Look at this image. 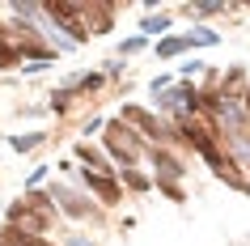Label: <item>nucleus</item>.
I'll list each match as a JSON object with an SVG mask.
<instances>
[{"label": "nucleus", "instance_id": "obj_10", "mask_svg": "<svg viewBox=\"0 0 250 246\" xmlns=\"http://www.w3.org/2000/svg\"><path fill=\"white\" fill-rule=\"evenodd\" d=\"M39 140H42L39 132H30V136H13V140H9V144H13L17 153H26V149H34V144H39Z\"/></svg>", "mask_w": 250, "mask_h": 246}, {"label": "nucleus", "instance_id": "obj_3", "mask_svg": "<svg viewBox=\"0 0 250 246\" xmlns=\"http://www.w3.org/2000/svg\"><path fill=\"white\" fill-rule=\"evenodd\" d=\"M106 144H110V153H115L119 161H123V166H132L136 157H140V144H136V132L127 128L123 119H119L115 128H110V136H106Z\"/></svg>", "mask_w": 250, "mask_h": 246}, {"label": "nucleus", "instance_id": "obj_2", "mask_svg": "<svg viewBox=\"0 0 250 246\" xmlns=\"http://www.w3.org/2000/svg\"><path fill=\"white\" fill-rule=\"evenodd\" d=\"M183 136H187V140H191V144H195V149H199V153H204V157H208V166L216 170L221 179H229V182H233V187H246V182H242V179H237V174H233V161H229V157H221V149H216V144H212L208 136H204V128H187Z\"/></svg>", "mask_w": 250, "mask_h": 246}, {"label": "nucleus", "instance_id": "obj_1", "mask_svg": "<svg viewBox=\"0 0 250 246\" xmlns=\"http://www.w3.org/2000/svg\"><path fill=\"white\" fill-rule=\"evenodd\" d=\"M51 217H55V204L47 195H26L21 204L9 208V221L17 225V238H39L51 225Z\"/></svg>", "mask_w": 250, "mask_h": 246}, {"label": "nucleus", "instance_id": "obj_9", "mask_svg": "<svg viewBox=\"0 0 250 246\" xmlns=\"http://www.w3.org/2000/svg\"><path fill=\"white\" fill-rule=\"evenodd\" d=\"M51 200H60V208H68L72 217H81V212H85V204H77V195H72V191H55Z\"/></svg>", "mask_w": 250, "mask_h": 246}, {"label": "nucleus", "instance_id": "obj_4", "mask_svg": "<svg viewBox=\"0 0 250 246\" xmlns=\"http://www.w3.org/2000/svg\"><path fill=\"white\" fill-rule=\"evenodd\" d=\"M123 123H136V128H145V136H161V123L153 115H145L140 106H127L123 111Z\"/></svg>", "mask_w": 250, "mask_h": 246}, {"label": "nucleus", "instance_id": "obj_11", "mask_svg": "<svg viewBox=\"0 0 250 246\" xmlns=\"http://www.w3.org/2000/svg\"><path fill=\"white\" fill-rule=\"evenodd\" d=\"M166 26H170V22H166V17H157V22H153V17H148V22H145V26H140V30H145V34H157V30H166Z\"/></svg>", "mask_w": 250, "mask_h": 246}, {"label": "nucleus", "instance_id": "obj_5", "mask_svg": "<svg viewBox=\"0 0 250 246\" xmlns=\"http://www.w3.org/2000/svg\"><path fill=\"white\" fill-rule=\"evenodd\" d=\"M161 106H170V111H195V89L178 85V89H170L166 98H161Z\"/></svg>", "mask_w": 250, "mask_h": 246}, {"label": "nucleus", "instance_id": "obj_7", "mask_svg": "<svg viewBox=\"0 0 250 246\" xmlns=\"http://www.w3.org/2000/svg\"><path fill=\"white\" fill-rule=\"evenodd\" d=\"M157 170H161V179H166V191H174V179L183 174V166H178L170 153H157Z\"/></svg>", "mask_w": 250, "mask_h": 246}, {"label": "nucleus", "instance_id": "obj_6", "mask_svg": "<svg viewBox=\"0 0 250 246\" xmlns=\"http://www.w3.org/2000/svg\"><path fill=\"white\" fill-rule=\"evenodd\" d=\"M85 182H89V191H98V195H102L106 204H115V200H119L115 179H106V174H89V170H85Z\"/></svg>", "mask_w": 250, "mask_h": 246}, {"label": "nucleus", "instance_id": "obj_8", "mask_svg": "<svg viewBox=\"0 0 250 246\" xmlns=\"http://www.w3.org/2000/svg\"><path fill=\"white\" fill-rule=\"evenodd\" d=\"M187 47H191V39H166V43H161V47H157V55H161V60H170V55L187 51Z\"/></svg>", "mask_w": 250, "mask_h": 246}, {"label": "nucleus", "instance_id": "obj_12", "mask_svg": "<svg viewBox=\"0 0 250 246\" xmlns=\"http://www.w3.org/2000/svg\"><path fill=\"white\" fill-rule=\"evenodd\" d=\"M68 246H89V242H85V238H72V242H68Z\"/></svg>", "mask_w": 250, "mask_h": 246}]
</instances>
